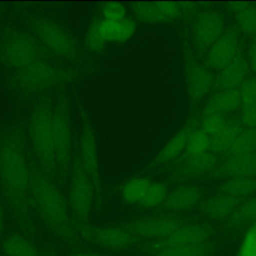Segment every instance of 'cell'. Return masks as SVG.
Instances as JSON below:
<instances>
[{
  "mask_svg": "<svg viewBox=\"0 0 256 256\" xmlns=\"http://www.w3.org/2000/svg\"><path fill=\"white\" fill-rule=\"evenodd\" d=\"M29 169L24 151L15 139L0 142V186L8 202L22 210L30 190Z\"/></svg>",
  "mask_w": 256,
  "mask_h": 256,
  "instance_id": "1",
  "label": "cell"
},
{
  "mask_svg": "<svg viewBox=\"0 0 256 256\" xmlns=\"http://www.w3.org/2000/svg\"><path fill=\"white\" fill-rule=\"evenodd\" d=\"M35 207L46 225L63 239L72 238L67 203L58 188L47 178L35 176L30 185Z\"/></svg>",
  "mask_w": 256,
  "mask_h": 256,
  "instance_id": "2",
  "label": "cell"
},
{
  "mask_svg": "<svg viewBox=\"0 0 256 256\" xmlns=\"http://www.w3.org/2000/svg\"><path fill=\"white\" fill-rule=\"evenodd\" d=\"M51 112L46 106H38L32 113L30 137L36 155L46 166L56 164Z\"/></svg>",
  "mask_w": 256,
  "mask_h": 256,
  "instance_id": "3",
  "label": "cell"
},
{
  "mask_svg": "<svg viewBox=\"0 0 256 256\" xmlns=\"http://www.w3.org/2000/svg\"><path fill=\"white\" fill-rule=\"evenodd\" d=\"M3 60L17 68H25L41 60V48L35 39L24 33H12L0 45Z\"/></svg>",
  "mask_w": 256,
  "mask_h": 256,
  "instance_id": "4",
  "label": "cell"
},
{
  "mask_svg": "<svg viewBox=\"0 0 256 256\" xmlns=\"http://www.w3.org/2000/svg\"><path fill=\"white\" fill-rule=\"evenodd\" d=\"M185 222L174 215H154L136 219L128 225V229L136 238L159 241L180 227Z\"/></svg>",
  "mask_w": 256,
  "mask_h": 256,
  "instance_id": "5",
  "label": "cell"
},
{
  "mask_svg": "<svg viewBox=\"0 0 256 256\" xmlns=\"http://www.w3.org/2000/svg\"><path fill=\"white\" fill-rule=\"evenodd\" d=\"M213 230L208 224L184 223L166 238L152 242L149 250L204 244L210 242Z\"/></svg>",
  "mask_w": 256,
  "mask_h": 256,
  "instance_id": "6",
  "label": "cell"
},
{
  "mask_svg": "<svg viewBox=\"0 0 256 256\" xmlns=\"http://www.w3.org/2000/svg\"><path fill=\"white\" fill-rule=\"evenodd\" d=\"M93 192L89 175L83 167L75 170L71 181L69 203L73 215L83 221L88 218L92 208Z\"/></svg>",
  "mask_w": 256,
  "mask_h": 256,
  "instance_id": "7",
  "label": "cell"
},
{
  "mask_svg": "<svg viewBox=\"0 0 256 256\" xmlns=\"http://www.w3.org/2000/svg\"><path fill=\"white\" fill-rule=\"evenodd\" d=\"M33 29L38 39L54 53L64 57L74 54L73 39L57 24L48 20H40L34 24Z\"/></svg>",
  "mask_w": 256,
  "mask_h": 256,
  "instance_id": "8",
  "label": "cell"
},
{
  "mask_svg": "<svg viewBox=\"0 0 256 256\" xmlns=\"http://www.w3.org/2000/svg\"><path fill=\"white\" fill-rule=\"evenodd\" d=\"M225 21L216 11L200 13L193 24V39L200 48H209L225 32Z\"/></svg>",
  "mask_w": 256,
  "mask_h": 256,
  "instance_id": "9",
  "label": "cell"
},
{
  "mask_svg": "<svg viewBox=\"0 0 256 256\" xmlns=\"http://www.w3.org/2000/svg\"><path fill=\"white\" fill-rule=\"evenodd\" d=\"M239 41L234 32H225L207 52V63L210 68L223 70L239 55Z\"/></svg>",
  "mask_w": 256,
  "mask_h": 256,
  "instance_id": "10",
  "label": "cell"
},
{
  "mask_svg": "<svg viewBox=\"0 0 256 256\" xmlns=\"http://www.w3.org/2000/svg\"><path fill=\"white\" fill-rule=\"evenodd\" d=\"M60 78L59 70L51 63L42 60L22 68L19 74L20 82L29 89L42 90L52 86Z\"/></svg>",
  "mask_w": 256,
  "mask_h": 256,
  "instance_id": "11",
  "label": "cell"
},
{
  "mask_svg": "<svg viewBox=\"0 0 256 256\" xmlns=\"http://www.w3.org/2000/svg\"><path fill=\"white\" fill-rule=\"evenodd\" d=\"M91 240L103 249L110 251H124L130 248L136 237L126 227L107 226L92 230Z\"/></svg>",
  "mask_w": 256,
  "mask_h": 256,
  "instance_id": "12",
  "label": "cell"
},
{
  "mask_svg": "<svg viewBox=\"0 0 256 256\" xmlns=\"http://www.w3.org/2000/svg\"><path fill=\"white\" fill-rule=\"evenodd\" d=\"M52 126L56 163L65 167L70 161L72 150V134L69 120L63 113L54 112Z\"/></svg>",
  "mask_w": 256,
  "mask_h": 256,
  "instance_id": "13",
  "label": "cell"
},
{
  "mask_svg": "<svg viewBox=\"0 0 256 256\" xmlns=\"http://www.w3.org/2000/svg\"><path fill=\"white\" fill-rule=\"evenodd\" d=\"M91 25L104 43L127 41L136 31V22L130 17L119 21L103 18Z\"/></svg>",
  "mask_w": 256,
  "mask_h": 256,
  "instance_id": "14",
  "label": "cell"
},
{
  "mask_svg": "<svg viewBox=\"0 0 256 256\" xmlns=\"http://www.w3.org/2000/svg\"><path fill=\"white\" fill-rule=\"evenodd\" d=\"M175 2H140L134 6L135 16L144 22H160L172 19L179 13Z\"/></svg>",
  "mask_w": 256,
  "mask_h": 256,
  "instance_id": "15",
  "label": "cell"
},
{
  "mask_svg": "<svg viewBox=\"0 0 256 256\" xmlns=\"http://www.w3.org/2000/svg\"><path fill=\"white\" fill-rule=\"evenodd\" d=\"M218 173L227 179L238 177L256 178V152L228 156L219 167Z\"/></svg>",
  "mask_w": 256,
  "mask_h": 256,
  "instance_id": "16",
  "label": "cell"
},
{
  "mask_svg": "<svg viewBox=\"0 0 256 256\" xmlns=\"http://www.w3.org/2000/svg\"><path fill=\"white\" fill-rule=\"evenodd\" d=\"M186 78L188 92L195 100L207 96L214 85V79L210 70L203 64H191L187 70Z\"/></svg>",
  "mask_w": 256,
  "mask_h": 256,
  "instance_id": "17",
  "label": "cell"
},
{
  "mask_svg": "<svg viewBox=\"0 0 256 256\" xmlns=\"http://www.w3.org/2000/svg\"><path fill=\"white\" fill-rule=\"evenodd\" d=\"M201 198V191L191 185H181L168 193L163 205L169 211H186L193 208Z\"/></svg>",
  "mask_w": 256,
  "mask_h": 256,
  "instance_id": "18",
  "label": "cell"
},
{
  "mask_svg": "<svg viewBox=\"0 0 256 256\" xmlns=\"http://www.w3.org/2000/svg\"><path fill=\"white\" fill-rule=\"evenodd\" d=\"M217 158L213 152H203L200 154H185L178 173L184 178L201 176L216 166Z\"/></svg>",
  "mask_w": 256,
  "mask_h": 256,
  "instance_id": "19",
  "label": "cell"
},
{
  "mask_svg": "<svg viewBox=\"0 0 256 256\" xmlns=\"http://www.w3.org/2000/svg\"><path fill=\"white\" fill-rule=\"evenodd\" d=\"M241 106V98L238 89H221L207 102L205 114H217L227 116Z\"/></svg>",
  "mask_w": 256,
  "mask_h": 256,
  "instance_id": "20",
  "label": "cell"
},
{
  "mask_svg": "<svg viewBox=\"0 0 256 256\" xmlns=\"http://www.w3.org/2000/svg\"><path fill=\"white\" fill-rule=\"evenodd\" d=\"M239 203V199L220 193L204 201L201 209L207 217L215 220H223L230 217Z\"/></svg>",
  "mask_w": 256,
  "mask_h": 256,
  "instance_id": "21",
  "label": "cell"
},
{
  "mask_svg": "<svg viewBox=\"0 0 256 256\" xmlns=\"http://www.w3.org/2000/svg\"><path fill=\"white\" fill-rule=\"evenodd\" d=\"M248 62L238 56L231 64L221 70L218 83L221 89H237L246 81Z\"/></svg>",
  "mask_w": 256,
  "mask_h": 256,
  "instance_id": "22",
  "label": "cell"
},
{
  "mask_svg": "<svg viewBox=\"0 0 256 256\" xmlns=\"http://www.w3.org/2000/svg\"><path fill=\"white\" fill-rule=\"evenodd\" d=\"M243 129V126L239 122L228 121L219 132L210 137L211 152L214 154H227L228 150Z\"/></svg>",
  "mask_w": 256,
  "mask_h": 256,
  "instance_id": "23",
  "label": "cell"
},
{
  "mask_svg": "<svg viewBox=\"0 0 256 256\" xmlns=\"http://www.w3.org/2000/svg\"><path fill=\"white\" fill-rule=\"evenodd\" d=\"M81 157L83 168L88 175L95 176L98 171V154L96 140L93 131L90 128H85L81 136Z\"/></svg>",
  "mask_w": 256,
  "mask_h": 256,
  "instance_id": "24",
  "label": "cell"
},
{
  "mask_svg": "<svg viewBox=\"0 0 256 256\" xmlns=\"http://www.w3.org/2000/svg\"><path fill=\"white\" fill-rule=\"evenodd\" d=\"M1 249L5 256H38L33 243L20 234H10L5 237Z\"/></svg>",
  "mask_w": 256,
  "mask_h": 256,
  "instance_id": "25",
  "label": "cell"
},
{
  "mask_svg": "<svg viewBox=\"0 0 256 256\" xmlns=\"http://www.w3.org/2000/svg\"><path fill=\"white\" fill-rule=\"evenodd\" d=\"M214 252L213 243L207 242L200 245L179 246L149 250L145 256H212Z\"/></svg>",
  "mask_w": 256,
  "mask_h": 256,
  "instance_id": "26",
  "label": "cell"
},
{
  "mask_svg": "<svg viewBox=\"0 0 256 256\" xmlns=\"http://www.w3.org/2000/svg\"><path fill=\"white\" fill-rule=\"evenodd\" d=\"M231 228H241L256 223V196L240 202L234 212L227 219Z\"/></svg>",
  "mask_w": 256,
  "mask_h": 256,
  "instance_id": "27",
  "label": "cell"
},
{
  "mask_svg": "<svg viewBox=\"0 0 256 256\" xmlns=\"http://www.w3.org/2000/svg\"><path fill=\"white\" fill-rule=\"evenodd\" d=\"M221 193L232 196L234 198H242L256 193L255 177H238L230 178L222 183L220 187Z\"/></svg>",
  "mask_w": 256,
  "mask_h": 256,
  "instance_id": "28",
  "label": "cell"
},
{
  "mask_svg": "<svg viewBox=\"0 0 256 256\" xmlns=\"http://www.w3.org/2000/svg\"><path fill=\"white\" fill-rule=\"evenodd\" d=\"M252 152H256V128H247L237 136L226 155L233 156Z\"/></svg>",
  "mask_w": 256,
  "mask_h": 256,
  "instance_id": "29",
  "label": "cell"
},
{
  "mask_svg": "<svg viewBox=\"0 0 256 256\" xmlns=\"http://www.w3.org/2000/svg\"><path fill=\"white\" fill-rule=\"evenodd\" d=\"M150 183L146 178H132L128 180L121 190L123 199L130 204L140 203Z\"/></svg>",
  "mask_w": 256,
  "mask_h": 256,
  "instance_id": "30",
  "label": "cell"
},
{
  "mask_svg": "<svg viewBox=\"0 0 256 256\" xmlns=\"http://www.w3.org/2000/svg\"><path fill=\"white\" fill-rule=\"evenodd\" d=\"M190 131L188 129H184L177 134H175L163 147L159 154V158L161 161H170L176 158L183 150H185L187 138Z\"/></svg>",
  "mask_w": 256,
  "mask_h": 256,
  "instance_id": "31",
  "label": "cell"
},
{
  "mask_svg": "<svg viewBox=\"0 0 256 256\" xmlns=\"http://www.w3.org/2000/svg\"><path fill=\"white\" fill-rule=\"evenodd\" d=\"M167 195L168 191L164 183L151 182L139 204L145 208H154L163 204Z\"/></svg>",
  "mask_w": 256,
  "mask_h": 256,
  "instance_id": "32",
  "label": "cell"
},
{
  "mask_svg": "<svg viewBox=\"0 0 256 256\" xmlns=\"http://www.w3.org/2000/svg\"><path fill=\"white\" fill-rule=\"evenodd\" d=\"M236 9V21L240 29L247 34L256 36V8L240 3Z\"/></svg>",
  "mask_w": 256,
  "mask_h": 256,
  "instance_id": "33",
  "label": "cell"
},
{
  "mask_svg": "<svg viewBox=\"0 0 256 256\" xmlns=\"http://www.w3.org/2000/svg\"><path fill=\"white\" fill-rule=\"evenodd\" d=\"M208 149H210V136L201 129L190 131L185 147L186 154H200L206 152Z\"/></svg>",
  "mask_w": 256,
  "mask_h": 256,
  "instance_id": "34",
  "label": "cell"
},
{
  "mask_svg": "<svg viewBox=\"0 0 256 256\" xmlns=\"http://www.w3.org/2000/svg\"><path fill=\"white\" fill-rule=\"evenodd\" d=\"M227 123L228 120L225 116L217 114H205L201 123V130L211 137L219 132Z\"/></svg>",
  "mask_w": 256,
  "mask_h": 256,
  "instance_id": "35",
  "label": "cell"
},
{
  "mask_svg": "<svg viewBox=\"0 0 256 256\" xmlns=\"http://www.w3.org/2000/svg\"><path fill=\"white\" fill-rule=\"evenodd\" d=\"M236 256H256V223L247 230Z\"/></svg>",
  "mask_w": 256,
  "mask_h": 256,
  "instance_id": "36",
  "label": "cell"
},
{
  "mask_svg": "<svg viewBox=\"0 0 256 256\" xmlns=\"http://www.w3.org/2000/svg\"><path fill=\"white\" fill-rule=\"evenodd\" d=\"M240 110L242 125L247 128H256V101L241 103Z\"/></svg>",
  "mask_w": 256,
  "mask_h": 256,
  "instance_id": "37",
  "label": "cell"
},
{
  "mask_svg": "<svg viewBox=\"0 0 256 256\" xmlns=\"http://www.w3.org/2000/svg\"><path fill=\"white\" fill-rule=\"evenodd\" d=\"M103 18L108 20H123L126 18V9L124 5L119 2H108L103 6L102 9Z\"/></svg>",
  "mask_w": 256,
  "mask_h": 256,
  "instance_id": "38",
  "label": "cell"
},
{
  "mask_svg": "<svg viewBox=\"0 0 256 256\" xmlns=\"http://www.w3.org/2000/svg\"><path fill=\"white\" fill-rule=\"evenodd\" d=\"M241 103L256 101V78L246 79L239 89Z\"/></svg>",
  "mask_w": 256,
  "mask_h": 256,
  "instance_id": "39",
  "label": "cell"
},
{
  "mask_svg": "<svg viewBox=\"0 0 256 256\" xmlns=\"http://www.w3.org/2000/svg\"><path fill=\"white\" fill-rule=\"evenodd\" d=\"M248 65L256 73V40L251 44L248 52Z\"/></svg>",
  "mask_w": 256,
  "mask_h": 256,
  "instance_id": "40",
  "label": "cell"
},
{
  "mask_svg": "<svg viewBox=\"0 0 256 256\" xmlns=\"http://www.w3.org/2000/svg\"><path fill=\"white\" fill-rule=\"evenodd\" d=\"M66 256H102L100 253L92 250H82V251H75L70 253Z\"/></svg>",
  "mask_w": 256,
  "mask_h": 256,
  "instance_id": "41",
  "label": "cell"
},
{
  "mask_svg": "<svg viewBox=\"0 0 256 256\" xmlns=\"http://www.w3.org/2000/svg\"><path fill=\"white\" fill-rule=\"evenodd\" d=\"M4 224H5V215H4V210L2 208V205L0 203V235L2 234V231L4 229Z\"/></svg>",
  "mask_w": 256,
  "mask_h": 256,
  "instance_id": "42",
  "label": "cell"
}]
</instances>
